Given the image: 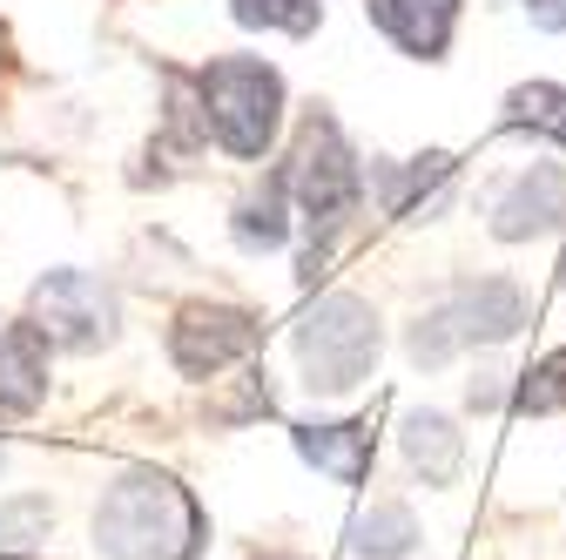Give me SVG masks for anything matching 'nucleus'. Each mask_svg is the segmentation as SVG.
Segmentation results:
<instances>
[{"mask_svg": "<svg viewBox=\"0 0 566 560\" xmlns=\"http://www.w3.org/2000/svg\"><path fill=\"white\" fill-rule=\"evenodd\" d=\"M513 405H520L526 418H546V412H559V405H566V352H546L533 372H520V392H513Z\"/></svg>", "mask_w": 566, "mask_h": 560, "instance_id": "nucleus-18", "label": "nucleus"}, {"mask_svg": "<svg viewBox=\"0 0 566 560\" xmlns=\"http://www.w3.org/2000/svg\"><path fill=\"white\" fill-rule=\"evenodd\" d=\"M506 128H533V135H553L566 143V89L559 82H526L506 95Z\"/></svg>", "mask_w": 566, "mask_h": 560, "instance_id": "nucleus-16", "label": "nucleus"}, {"mask_svg": "<svg viewBox=\"0 0 566 560\" xmlns=\"http://www.w3.org/2000/svg\"><path fill=\"white\" fill-rule=\"evenodd\" d=\"M526 324V291L513 277H465V284L411 324V365H446L459 344H506Z\"/></svg>", "mask_w": 566, "mask_h": 560, "instance_id": "nucleus-5", "label": "nucleus"}, {"mask_svg": "<svg viewBox=\"0 0 566 560\" xmlns=\"http://www.w3.org/2000/svg\"><path fill=\"white\" fill-rule=\"evenodd\" d=\"M405 459L411 473H424V486H452L459 479V459H465V439L446 412H405Z\"/></svg>", "mask_w": 566, "mask_h": 560, "instance_id": "nucleus-13", "label": "nucleus"}, {"mask_svg": "<svg viewBox=\"0 0 566 560\" xmlns=\"http://www.w3.org/2000/svg\"><path fill=\"white\" fill-rule=\"evenodd\" d=\"M283 176H291V196L304 209V224L317 230V243H331L350 217H358V203H365V169H358V156H350L344 128L331 115H304Z\"/></svg>", "mask_w": 566, "mask_h": 560, "instance_id": "nucleus-4", "label": "nucleus"}, {"mask_svg": "<svg viewBox=\"0 0 566 560\" xmlns=\"http://www.w3.org/2000/svg\"><path fill=\"white\" fill-rule=\"evenodd\" d=\"M378 344H385V331H378V311H371L365 298H350V291L317 298V304L304 311V324H297V365H304V385L324 392V398H337V392H350V385H365L371 365H378Z\"/></svg>", "mask_w": 566, "mask_h": 560, "instance_id": "nucleus-3", "label": "nucleus"}, {"mask_svg": "<svg viewBox=\"0 0 566 560\" xmlns=\"http://www.w3.org/2000/svg\"><path fill=\"white\" fill-rule=\"evenodd\" d=\"M371 189L385 203V217H424V203L418 196H446L452 189V156L432 149V156H418V163H378L371 169Z\"/></svg>", "mask_w": 566, "mask_h": 560, "instance_id": "nucleus-11", "label": "nucleus"}, {"mask_svg": "<svg viewBox=\"0 0 566 560\" xmlns=\"http://www.w3.org/2000/svg\"><path fill=\"white\" fill-rule=\"evenodd\" d=\"M263 344V318L243 304H182L169 324V359L182 378H217Z\"/></svg>", "mask_w": 566, "mask_h": 560, "instance_id": "nucleus-7", "label": "nucleus"}, {"mask_svg": "<svg viewBox=\"0 0 566 560\" xmlns=\"http://www.w3.org/2000/svg\"><path fill=\"white\" fill-rule=\"evenodd\" d=\"M28 324L61 352H95L115 338V291L88 270H48L28 298Z\"/></svg>", "mask_w": 566, "mask_h": 560, "instance_id": "nucleus-6", "label": "nucleus"}, {"mask_svg": "<svg viewBox=\"0 0 566 560\" xmlns=\"http://www.w3.org/2000/svg\"><path fill=\"white\" fill-rule=\"evenodd\" d=\"M559 277H566V270H559Z\"/></svg>", "mask_w": 566, "mask_h": 560, "instance_id": "nucleus-21", "label": "nucleus"}, {"mask_svg": "<svg viewBox=\"0 0 566 560\" xmlns=\"http://www.w3.org/2000/svg\"><path fill=\"white\" fill-rule=\"evenodd\" d=\"M526 14H533V28H546V34H566V0H526Z\"/></svg>", "mask_w": 566, "mask_h": 560, "instance_id": "nucleus-19", "label": "nucleus"}, {"mask_svg": "<svg viewBox=\"0 0 566 560\" xmlns=\"http://www.w3.org/2000/svg\"><path fill=\"white\" fill-rule=\"evenodd\" d=\"M48 398V338L34 324H14L0 338V418H28Z\"/></svg>", "mask_w": 566, "mask_h": 560, "instance_id": "nucleus-10", "label": "nucleus"}, {"mask_svg": "<svg viewBox=\"0 0 566 560\" xmlns=\"http://www.w3.org/2000/svg\"><path fill=\"white\" fill-rule=\"evenodd\" d=\"M230 14L243 28H270V34H311L324 21V0H230Z\"/></svg>", "mask_w": 566, "mask_h": 560, "instance_id": "nucleus-17", "label": "nucleus"}, {"mask_svg": "<svg viewBox=\"0 0 566 560\" xmlns=\"http://www.w3.org/2000/svg\"><path fill=\"white\" fill-rule=\"evenodd\" d=\"M566 230V169L559 163H533L492 209V237L506 243H533V237H553Z\"/></svg>", "mask_w": 566, "mask_h": 560, "instance_id": "nucleus-8", "label": "nucleus"}, {"mask_svg": "<svg viewBox=\"0 0 566 560\" xmlns=\"http://www.w3.org/2000/svg\"><path fill=\"white\" fill-rule=\"evenodd\" d=\"M297 453L331 473L337 486H358L371 473V426H358V418H337V426H297Z\"/></svg>", "mask_w": 566, "mask_h": 560, "instance_id": "nucleus-12", "label": "nucleus"}, {"mask_svg": "<svg viewBox=\"0 0 566 560\" xmlns=\"http://www.w3.org/2000/svg\"><path fill=\"white\" fill-rule=\"evenodd\" d=\"M196 547H202V507L189 500L182 479L156 466H128L95 507L102 560H196Z\"/></svg>", "mask_w": 566, "mask_h": 560, "instance_id": "nucleus-1", "label": "nucleus"}, {"mask_svg": "<svg viewBox=\"0 0 566 560\" xmlns=\"http://www.w3.org/2000/svg\"><path fill=\"white\" fill-rule=\"evenodd\" d=\"M196 102H202V128L243 163L270 156L276 128H283V75L256 54H223L196 75Z\"/></svg>", "mask_w": 566, "mask_h": 560, "instance_id": "nucleus-2", "label": "nucleus"}, {"mask_svg": "<svg viewBox=\"0 0 566 560\" xmlns=\"http://www.w3.org/2000/svg\"><path fill=\"white\" fill-rule=\"evenodd\" d=\"M230 230H237L243 250H276L283 237H291V176L276 169L263 189H250V196L237 203V224H230Z\"/></svg>", "mask_w": 566, "mask_h": 560, "instance_id": "nucleus-14", "label": "nucleus"}, {"mask_svg": "<svg viewBox=\"0 0 566 560\" xmlns=\"http://www.w3.org/2000/svg\"><path fill=\"white\" fill-rule=\"evenodd\" d=\"M411 547H418V520L398 500H378V507H365L350 520V553L358 560H405Z\"/></svg>", "mask_w": 566, "mask_h": 560, "instance_id": "nucleus-15", "label": "nucleus"}, {"mask_svg": "<svg viewBox=\"0 0 566 560\" xmlns=\"http://www.w3.org/2000/svg\"><path fill=\"white\" fill-rule=\"evenodd\" d=\"M365 8L418 61H439L446 41H452V21H459V0H365Z\"/></svg>", "mask_w": 566, "mask_h": 560, "instance_id": "nucleus-9", "label": "nucleus"}, {"mask_svg": "<svg viewBox=\"0 0 566 560\" xmlns=\"http://www.w3.org/2000/svg\"><path fill=\"white\" fill-rule=\"evenodd\" d=\"M465 398H472V412H492V405H500V398H506V385H500V372H492V378H472V392H465Z\"/></svg>", "mask_w": 566, "mask_h": 560, "instance_id": "nucleus-20", "label": "nucleus"}]
</instances>
